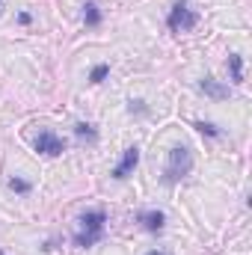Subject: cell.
Here are the masks:
<instances>
[{"label": "cell", "mask_w": 252, "mask_h": 255, "mask_svg": "<svg viewBox=\"0 0 252 255\" xmlns=\"http://www.w3.org/2000/svg\"><path fill=\"white\" fill-rule=\"evenodd\" d=\"M104 223H107V214H104V211H86V214L80 217V229H77V235H74V244H77L80 250L98 244V241L104 238Z\"/></svg>", "instance_id": "obj_1"}, {"label": "cell", "mask_w": 252, "mask_h": 255, "mask_svg": "<svg viewBox=\"0 0 252 255\" xmlns=\"http://www.w3.org/2000/svg\"><path fill=\"white\" fill-rule=\"evenodd\" d=\"M193 172V151L187 145H175L169 148V157H166V169H163V181L166 184H175L181 181L184 175Z\"/></svg>", "instance_id": "obj_2"}, {"label": "cell", "mask_w": 252, "mask_h": 255, "mask_svg": "<svg viewBox=\"0 0 252 255\" xmlns=\"http://www.w3.org/2000/svg\"><path fill=\"white\" fill-rule=\"evenodd\" d=\"M196 12L190 9L187 3H178V6H172V12H169V18H166V24H169V30L172 33H187L196 27Z\"/></svg>", "instance_id": "obj_3"}, {"label": "cell", "mask_w": 252, "mask_h": 255, "mask_svg": "<svg viewBox=\"0 0 252 255\" xmlns=\"http://www.w3.org/2000/svg\"><path fill=\"white\" fill-rule=\"evenodd\" d=\"M36 151H42V154H48V157H57V154L65 151V139L57 136L54 130H39V136H36Z\"/></svg>", "instance_id": "obj_4"}, {"label": "cell", "mask_w": 252, "mask_h": 255, "mask_svg": "<svg viewBox=\"0 0 252 255\" xmlns=\"http://www.w3.org/2000/svg\"><path fill=\"white\" fill-rule=\"evenodd\" d=\"M136 163H139V148L136 145H130L125 148V154H122V160H119V166L113 169V178H119V181H125L127 175L136 169Z\"/></svg>", "instance_id": "obj_5"}, {"label": "cell", "mask_w": 252, "mask_h": 255, "mask_svg": "<svg viewBox=\"0 0 252 255\" xmlns=\"http://www.w3.org/2000/svg\"><path fill=\"white\" fill-rule=\"evenodd\" d=\"M199 89H202L208 98H214V101L229 98V86H226V83H220V80H214V77H205V80L199 83Z\"/></svg>", "instance_id": "obj_6"}, {"label": "cell", "mask_w": 252, "mask_h": 255, "mask_svg": "<svg viewBox=\"0 0 252 255\" xmlns=\"http://www.w3.org/2000/svg\"><path fill=\"white\" fill-rule=\"evenodd\" d=\"M139 223H142L148 232H160L163 223H166V217H163L160 211H145V214H139Z\"/></svg>", "instance_id": "obj_7"}, {"label": "cell", "mask_w": 252, "mask_h": 255, "mask_svg": "<svg viewBox=\"0 0 252 255\" xmlns=\"http://www.w3.org/2000/svg\"><path fill=\"white\" fill-rule=\"evenodd\" d=\"M229 68H232V80L235 83H244V60H241V54H232L229 57Z\"/></svg>", "instance_id": "obj_8"}, {"label": "cell", "mask_w": 252, "mask_h": 255, "mask_svg": "<svg viewBox=\"0 0 252 255\" xmlns=\"http://www.w3.org/2000/svg\"><path fill=\"white\" fill-rule=\"evenodd\" d=\"M74 133H77L80 139H89V142H95V139H98V133L92 130V125H86V122H80V125L74 128Z\"/></svg>", "instance_id": "obj_9"}, {"label": "cell", "mask_w": 252, "mask_h": 255, "mask_svg": "<svg viewBox=\"0 0 252 255\" xmlns=\"http://www.w3.org/2000/svg\"><path fill=\"white\" fill-rule=\"evenodd\" d=\"M83 9H86V24H89V27H95V24L101 21V12H98V6H95V3H86Z\"/></svg>", "instance_id": "obj_10"}, {"label": "cell", "mask_w": 252, "mask_h": 255, "mask_svg": "<svg viewBox=\"0 0 252 255\" xmlns=\"http://www.w3.org/2000/svg\"><path fill=\"white\" fill-rule=\"evenodd\" d=\"M107 74H110V65H95V68H92V74H89V80H92V83H101Z\"/></svg>", "instance_id": "obj_11"}, {"label": "cell", "mask_w": 252, "mask_h": 255, "mask_svg": "<svg viewBox=\"0 0 252 255\" xmlns=\"http://www.w3.org/2000/svg\"><path fill=\"white\" fill-rule=\"evenodd\" d=\"M9 187H12L15 193H30V181H24V178H12Z\"/></svg>", "instance_id": "obj_12"}, {"label": "cell", "mask_w": 252, "mask_h": 255, "mask_svg": "<svg viewBox=\"0 0 252 255\" xmlns=\"http://www.w3.org/2000/svg\"><path fill=\"white\" fill-rule=\"evenodd\" d=\"M196 128H199L202 133H208V136H220V130H217V128H214V125H205V122H199V125H196Z\"/></svg>", "instance_id": "obj_13"}, {"label": "cell", "mask_w": 252, "mask_h": 255, "mask_svg": "<svg viewBox=\"0 0 252 255\" xmlns=\"http://www.w3.org/2000/svg\"><path fill=\"white\" fill-rule=\"evenodd\" d=\"M148 255H169V253H157V250H151V253H148Z\"/></svg>", "instance_id": "obj_14"}, {"label": "cell", "mask_w": 252, "mask_h": 255, "mask_svg": "<svg viewBox=\"0 0 252 255\" xmlns=\"http://www.w3.org/2000/svg\"><path fill=\"white\" fill-rule=\"evenodd\" d=\"M0 12H3V0H0Z\"/></svg>", "instance_id": "obj_15"}, {"label": "cell", "mask_w": 252, "mask_h": 255, "mask_svg": "<svg viewBox=\"0 0 252 255\" xmlns=\"http://www.w3.org/2000/svg\"><path fill=\"white\" fill-rule=\"evenodd\" d=\"M0 255H3V253H0Z\"/></svg>", "instance_id": "obj_16"}]
</instances>
